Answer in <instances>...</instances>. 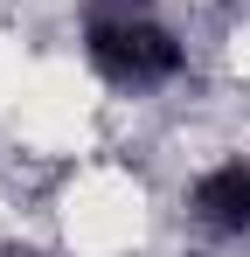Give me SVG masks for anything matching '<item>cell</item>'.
Here are the masks:
<instances>
[{
	"label": "cell",
	"mask_w": 250,
	"mask_h": 257,
	"mask_svg": "<svg viewBox=\"0 0 250 257\" xmlns=\"http://www.w3.org/2000/svg\"><path fill=\"white\" fill-rule=\"evenodd\" d=\"M83 49H90V63H97L111 84H132V90L167 84V77L181 70V42L153 21L146 0H90Z\"/></svg>",
	"instance_id": "cell-1"
},
{
	"label": "cell",
	"mask_w": 250,
	"mask_h": 257,
	"mask_svg": "<svg viewBox=\"0 0 250 257\" xmlns=\"http://www.w3.org/2000/svg\"><path fill=\"white\" fill-rule=\"evenodd\" d=\"M195 215L208 229H222V236H243L250 229V167L243 160H222V167H208L195 181Z\"/></svg>",
	"instance_id": "cell-2"
},
{
	"label": "cell",
	"mask_w": 250,
	"mask_h": 257,
	"mask_svg": "<svg viewBox=\"0 0 250 257\" xmlns=\"http://www.w3.org/2000/svg\"><path fill=\"white\" fill-rule=\"evenodd\" d=\"M0 257H35V250H0Z\"/></svg>",
	"instance_id": "cell-3"
}]
</instances>
